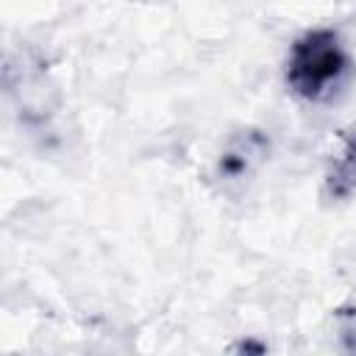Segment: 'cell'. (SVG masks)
<instances>
[{"label": "cell", "instance_id": "7a4b0ae2", "mask_svg": "<svg viewBox=\"0 0 356 356\" xmlns=\"http://www.w3.org/2000/svg\"><path fill=\"white\" fill-rule=\"evenodd\" d=\"M264 156H267V136L259 131H245L222 150L217 175L225 184H239L259 167V161Z\"/></svg>", "mask_w": 356, "mask_h": 356}, {"label": "cell", "instance_id": "3957f363", "mask_svg": "<svg viewBox=\"0 0 356 356\" xmlns=\"http://www.w3.org/2000/svg\"><path fill=\"white\" fill-rule=\"evenodd\" d=\"M328 189L337 197L356 192V128H350L342 139V153L328 170Z\"/></svg>", "mask_w": 356, "mask_h": 356}, {"label": "cell", "instance_id": "6da1fadb", "mask_svg": "<svg viewBox=\"0 0 356 356\" xmlns=\"http://www.w3.org/2000/svg\"><path fill=\"white\" fill-rule=\"evenodd\" d=\"M348 56L331 31L303 33L286 58V83L306 100H328L348 75Z\"/></svg>", "mask_w": 356, "mask_h": 356}]
</instances>
